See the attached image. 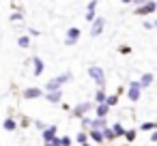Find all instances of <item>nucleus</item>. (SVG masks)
<instances>
[{
    "label": "nucleus",
    "instance_id": "obj_1",
    "mask_svg": "<svg viewBox=\"0 0 157 146\" xmlns=\"http://www.w3.org/2000/svg\"><path fill=\"white\" fill-rule=\"evenodd\" d=\"M73 80V73L71 71H67V73H60V75H56V77H50L48 82H45V92H56V90H63V86L67 84V82H71Z\"/></svg>",
    "mask_w": 157,
    "mask_h": 146
},
{
    "label": "nucleus",
    "instance_id": "obj_2",
    "mask_svg": "<svg viewBox=\"0 0 157 146\" xmlns=\"http://www.w3.org/2000/svg\"><path fill=\"white\" fill-rule=\"evenodd\" d=\"M86 75L97 84V88H105V71H103V67L90 65V67L86 69Z\"/></svg>",
    "mask_w": 157,
    "mask_h": 146
},
{
    "label": "nucleus",
    "instance_id": "obj_3",
    "mask_svg": "<svg viewBox=\"0 0 157 146\" xmlns=\"http://www.w3.org/2000/svg\"><path fill=\"white\" fill-rule=\"evenodd\" d=\"M93 110H97V103H95V101H80V103L73 107V112H71V114H73L75 118H80V120H82V118H84L88 112H93Z\"/></svg>",
    "mask_w": 157,
    "mask_h": 146
},
{
    "label": "nucleus",
    "instance_id": "obj_4",
    "mask_svg": "<svg viewBox=\"0 0 157 146\" xmlns=\"http://www.w3.org/2000/svg\"><path fill=\"white\" fill-rule=\"evenodd\" d=\"M142 84H140V80H133V82H129L127 84V97H129V101L131 103H138L140 101V97H142Z\"/></svg>",
    "mask_w": 157,
    "mask_h": 146
},
{
    "label": "nucleus",
    "instance_id": "obj_5",
    "mask_svg": "<svg viewBox=\"0 0 157 146\" xmlns=\"http://www.w3.org/2000/svg\"><path fill=\"white\" fill-rule=\"evenodd\" d=\"M80 37H82V30H80V28H75V26H73V28H69V30H67V35H65V45H69V47H71V45H75V43L80 41Z\"/></svg>",
    "mask_w": 157,
    "mask_h": 146
},
{
    "label": "nucleus",
    "instance_id": "obj_6",
    "mask_svg": "<svg viewBox=\"0 0 157 146\" xmlns=\"http://www.w3.org/2000/svg\"><path fill=\"white\" fill-rule=\"evenodd\" d=\"M157 11V2L155 0H148V2H144L142 7H136V15H151V13H155Z\"/></svg>",
    "mask_w": 157,
    "mask_h": 146
},
{
    "label": "nucleus",
    "instance_id": "obj_7",
    "mask_svg": "<svg viewBox=\"0 0 157 146\" xmlns=\"http://www.w3.org/2000/svg\"><path fill=\"white\" fill-rule=\"evenodd\" d=\"M22 95H24L26 101H33V99H41V97H45V90H41V88H37V86H30V88H26Z\"/></svg>",
    "mask_w": 157,
    "mask_h": 146
},
{
    "label": "nucleus",
    "instance_id": "obj_8",
    "mask_svg": "<svg viewBox=\"0 0 157 146\" xmlns=\"http://www.w3.org/2000/svg\"><path fill=\"white\" fill-rule=\"evenodd\" d=\"M105 28V17H97L93 24H90V37H99Z\"/></svg>",
    "mask_w": 157,
    "mask_h": 146
},
{
    "label": "nucleus",
    "instance_id": "obj_9",
    "mask_svg": "<svg viewBox=\"0 0 157 146\" xmlns=\"http://www.w3.org/2000/svg\"><path fill=\"white\" fill-rule=\"evenodd\" d=\"M41 137H43V142H54V140H58V127H56V125H50V127L41 133Z\"/></svg>",
    "mask_w": 157,
    "mask_h": 146
},
{
    "label": "nucleus",
    "instance_id": "obj_10",
    "mask_svg": "<svg viewBox=\"0 0 157 146\" xmlns=\"http://www.w3.org/2000/svg\"><path fill=\"white\" fill-rule=\"evenodd\" d=\"M97 2H99V0H90V2H88V7H86V15H84V20H86L88 24H93V22L97 20V13H95Z\"/></svg>",
    "mask_w": 157,
    "mask_h": 146
},
{
    "label": "nucleus",
    "instance_id": "obj_11",
    "mask_svg": "<svg viewBox=\"0 0 157 146\" xmlns=\"http://www.w3.org/2000/svg\"><path fill=\"white\" fill-rule=\"evenodd\" d=\"M30 65H33V73H35V77H39V75L45 71V65H43V60H41L39 56H35V58L30 60Z\"/></svg>",
    "mask_w": 157,
    "mask_h": 146
},
{
    "label": "nucleus",
    "instance_id": "obj_12",
    "mask_svg": "<svg viewBox=\"0 0 157 146\" xmlns=\"http://www.w3.org/2000/svg\"><path fill=\"white\" fill-rule=\"evenodd\" d=\"M90 133V142L95 144V146H99V144H105V135H103V131H99V129H93V131H88Z\"/></svg>",
    "mask_w": 157,
    "mask_h": 146
},
{
    "label": "nucleus",
    "instance_id": "obj_13",
    "mask_svg": "<svg viewBox=\"0 0 157 146\" xmlns=\"http://www.w3.org/2000/svg\"><path fill=\"white\" fill-rule=\"evenodd\" d=\"M2 129H5L7 133H13V131H17V120H15L13 116L5 118V122H2Z\"/></svg>",
    "mask_w": 157,
    "mask_h": 146
},
{
    "label": "nucleus",
    "instance_id": "obj_14",
    "mask_svg": "<svg viewBox=\"0 0 157 146\" xmlns=\"http://www.w3.org/2000/svg\"><path fill=\"white\" fill-rule=\"evenodd\" d=\"M45 101H50L52 105L60 103V101H63V90H56V92H45Z\"/></svg>",
    "mask_w": 157,
    "mask_h": 146
},
{
    "label": "nucleus",
    "instance_id": "obj_15",
    "mask_svg": "<svg viewBox=\"0 0 157 146\" xmlns=\"http://www.w3.org/2000/svg\"><path fill=\"white\" fill-rule=\"evenodd\" d=\"M110 127V122H108V118H99V116H95L93 118V129H99V131H103V129H108ZM90 129V131H93Z\"/></svg>",
    "mask_w": 157,
    "mask_h": 146
},
{
    "label": "nucleus",
    "instance_id": "obj_16",
    "mask_svg": "<svg viewBox=\"0 0 157 146\" xmlns=\"http://www.w3.org/2000/svg\"><path fill=\"white\" fill-rule=\"evenodd\" d=\"M153 82H155V75H153V73H142V75H140V84H142V88H151Z\"/></svg>",
    "mask_w": 157,
    "mask_h": 146
},
{
    "label": "nucleus",
    "instance_id": "obj_17",
    "mask_svg": "<svg viewBox=\"0 0 157 146\" xmlns=\"http://www.w3.org/2000/svg\"><path fill=\"white\" fill-rule=\"evenodd\" d=\"M108 92H105V88H97V92H95V103L97 105H101V103H108Z\"/></svg>",
    "mask_w": 157,
    "mask_h": 146
},
{
    "label": "nucleus",
    "instance_id": "obj_18",
    "mask_svg": "<svg viewBox=\"0 0 157 146\" xmlns=\"http://www.w3.org/2000/svg\"><path fill=\"white\" fill-rule=\"evenodd\" d=\"M138 129H140V131H146V133H153V131H157V122H155V120H146V122H142Z\"/></svg>",
    "mask_w": 157,
    "mask_h": 146
},
{
    "label": "nucleus",
    "instance_id": "obj_19",
    "mask_svg": "<svg viewBox=\"0 0 157 146\" xmlns=\"http://www.w3.org/2000/svg\"><path fill=\"white\" fill-rule=\"evenodd\" d=\"M17 45H20V47H24V50H28V47L33 45L30 35H20V37H17Z\"/></svg>",
    "mask_w": 157,
    "mask_h": 146
},
{
    "label": "nucleus",
    "instance_id": "obj_20",
    "mask_svg": "<svg viewBox=\"0 0 157 146\" xmlns=\"http://www.w3.org/2000/svg\"><path fill=\"white\" fill-rule=\"evenodd\" d=\"M95 114H97L99 118H108V114H110V105H108V103H101V105H97Z\"/></svg>",
    "mask_w": 157,
    "mask_h": 146
},
{
    "label": "nucleus",
    "instance_id": "obj_21",
    "mask_svg": "<svg viewBox=\"0 0 157 146\" xmlns=\"http://www.w3.org/2000/svg\"><path fill=\"white\" fill-rule=\"evenodd\" d=\"M75 142L82 146V144H88L90 142V133L88 131H80V133H75Z\"/></svg>",
    "mask_w": 157,
    "mask_h": 146
},
{
    "label": "nucleus",
    "instance_id": "obj_22",
    "mask_svg": "<svg viewBox=\"0 0 157 146\" xmlns=\"http://www.w3.org/2000/svg\"><path fill=\"white\" fill-rule=\"evenodd\" d=\"M112 129H114L116 137H125V133H127V129L123 127V122H121V120H118V122H114V125H112Z\"/></svg>",
    "mask_w": 157,
    "mask_h": 146
},
{
    "label": "nucleus",
    "instance_id": "obj_23",
    "mask_svg": "<svg viewBox=\"0 0 157 146\" xmlns=\"http://www.w3.org/2000/svg\"><path fill=\"white\" fill-rule=\"evenodd\" d=\"M103 135H105V142H114V140H116V133H114L112 125H110L108 129H103Z\"/></svg>",
    "mask_w": 157,
    "mask_h": 146
},
{
    "label": "nucleus",
    "instance_id": "obj_24",
    "mask_svg": "<svg viewBox=\"0 0 157 146\" xmlns=\"http://www.w3.org/2000/svg\"><path fill=\"white\" fill-rule=\"evenodd\" d=\"M80 122H82V131H90V129H93V118L84 116V118H82Z\"/></svg>",
    "mask_w": 157,
    "mask_h": 146
},
{
    "label": "nucleus",
    "instance_id": "obj_25",
    "mask_svg": "<svg viewBox=\"0 0 157 146\" xmlns=\"http://www.w3.org/2000/svg\"><path fill=\"white\" fill-rule=\"evenodd\" d=\"M138 137V129H127V133H125V140L127 142H133Z\"/></svg>",
    "mask_w": 157,
    "mask_h": 146
},
{
    "label": "nucleus",
    "instance_id": "obj_26",
    "mask_svg": "<svg viewBox=\"0 0 157 146\" xmlns=\"http://www.w3.org/2000/svg\"><path fill=\"white\" fill-rule=\"evenodd\" d=\"M118 99H121V95H118V92L110 95V97H108V105H110V107H114V105L118 103Z\"/></svg>",
    "mask_w": 157,
    "mask_h": 146
},
{
    "label": "nucleus",
    "instance_id": "obj_27",
    "mask_svg": "<svg viewBox=\"0 0 157 146\" xmlns=\"http://www.w3.org/2000/svg\"><path fill=\"white\" fill-rule=\"evenodd\" d=\"M22 17H24V15H22V9H17V11H13V13H11V17H9V20H11V22H22Z\"/></svg>",
    "mask_w": 157,
    "mask_h": 146
},
{
    "label": "nucleus",
    "instance_id": "obj_28",
    "mask_svg": "<svg viewBox=\"0 0 157 146\" xmlns=\"http://www.w3.org/2000/svg\"><path fill=\"white\" fill-rule=\"evenodd\" d=\"M73 140H75V137H69V135H63V137H60V146H71V144H73Z\"/></svg>",
    "mask_w": 157,
    "mask_h": 146
},
{
    "label": "nucleus",
    "instance_id": "obj_29",
    "mask_svg": "<svg viewBox=\"0 0 157 146\" xmlns=\"http://www.w3.org/2000/svg\"><path fill=\"white\" fill-rule=\"evenodd\" d=\"M35 127H37V129H39V131H41V133H43V131H45V129H48V127H50V125H45V122H43V120H35Z\"/></svg>",
    "mask_w": 157,
    "mask_h": 146
},
{
    "label": "nucleus",
    "instance_id": "obj_30",
    "mask_svg": "<svg viewBox=\"0 0 157 146\" xmlns=\"http://www.w3.org/2000/svg\"><path fill=\"white\" fill-rule=\"evenodd\" d=\"M142 26H144V30H153V28H155V22H151V20H144V22H142Z\"/></svg>",
    "mask_w": 157,
    "mask_h": 146
},
{
    "label": "nucleus",
    "instance_id": "obj_31",
    "mask_svg": "<svg viewBox=\"0 0 157 146\" xmlns=\"http://www.w3.org/2000/svg\"><path fill=\"white\" fill-rule=\"evenodd\" d=\"M118 52L127 56V54H131V47H129V45H121V47H118Z\"/></svg>",
    "mask_w": 157,
    "mask_h": 146
},
{
    "label": "nucleus",
    "instance_id": "obj_32",
    "mask_svg": "<svg viewBox=\"0 0 157 146\" xmlns=\"http://www.w3.org/2000/svg\"><path fill=\"white\" fill-rule=\"evenodd\" d=\"M43 146H60V137L54 140V142H43Z\"/></svg>",
    "mask_w": 157,
    "mask_h": 146
},
{
    "label": "nucleus",
    "instance_id": "obj_33",
    "mask_svg": "<svg viewBox=\"0 0 157 146\" xmlns=\"http://www.w3.org/2000/svg\"><path fill=\"white\" fill-rule=\"evenodd\" d=\"M28 35H30V37H39L41 32H39V30H35V28H28Z\"/></svg>",
    "mask_w": 157,
    "mask_h": 146
},
{
    "label": "nucleus",
    "instance_id": "obj_34",
    "mask_svg": "<svg viewBox=\"0 0 157 146\" xmlns=\"http://www.w3.org/2000/svg\"><path fill=\"white\" fill-rule=\"evenodd\" d=\"M148 140H151V142H153V144H155V142H157V131H153V133H151V135H148Z\"/></svg>",
    "mask_w": 157,
    "mask_h": 146
},
{
    "label": "nucleus",
    "instance_id": "obj_35",
    "mask_svg": "<svg viewBox=\"0 0 157 146\" xmlns=\"http://www.w3.org/2000/svg\"><path fill=\"white\" fill-rule=\"evenodd\" d=\"M144 2H148V0H133V5H136V7H142Z\"/></svg>",
    "mask_w": 157,
    "mask_h": 146
},
{
    "label": "nucleus",
    "instance_id": "obj_36",
    "mask_svg": "<svg viewBox=\"0 0 157 146\" xmlns=\"http://www.w3.org/2000/svg\"><path fill=\"white\" fill-rule=\"evenodd\" d=\"M123 5H133V0H121Z\"/></svg>",
    "mask_w": 157,
    "mask_h": 146
},
{
    "label": "nucleus",
    "instance_id": "obj_37",
    "mask_svg": "<svg viewBox=\"0 0 157 146\" xmlns=\"http://www.w3.org/2000/svg\"><path fill=\"white\" fill-rule=\"evenodd\" d=\"M82 146H93V142H88V144H82Z\"/></svg>",
    "mask_w": 157,
    "mask_h": 146
},
{
    "label": "nucleus",
    "instance_id": "obj_38",
    "mask_svg": "<svg viewBox=\"0 0 157 146\" xmlns=\"http://www.w3.org/2000/svg\"><path fill=\"white\" fill-rule=\"evenodd\" d=\"M155 28H157V20H155Z\"/></svg>",
    "mask_w": 157,
    "mask_h": 146
},
{
    "label": "nucleus",
    "instance_id": "obj_39",
    "mask_svg": "<svg viewBox=\"0 0 157 146\" xmlns=\"http://www.w3.org/2000/svg\"><path fill=\"white\" fill-rule=\"evenodd\" d=\"M99 146H105V144H99Z\"/></svg>",
    "mask_w": 157,
    "mask_h": 146
}]
</instances>
